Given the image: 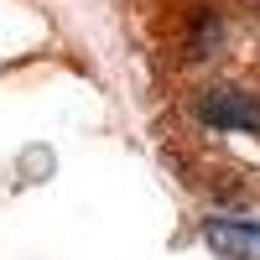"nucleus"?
Instances as JSON below:
<instances>
[{"label": "nucleus", "instance_id": "1", "mask_svg": "<svg viewBox=\"0 0 260 260\" xmlns=\"http://www.w3.org/2000/svg\"><path fill=\"white\" fill-rule=\"evenodd\" d=\"M198 120L208 130H245V136H260V99L245 89H208L198 99Z\"/></svg>", "mask_w": 260, "mask_h": 260}, {"label": "nucleus", "instance_id": "2", "mask_svg": "<svg viewBox=\"0 0 260 260\" xmlns=\"http://www.w3.org/2000/svg\"><path fill=\"white\" fill-rule=\"evenodd\" d=\"M203 245L219 260H260V224H250V219H208Z\"/></svg>", "mask_w": 260, "mask_h": 260}]
</instances>
